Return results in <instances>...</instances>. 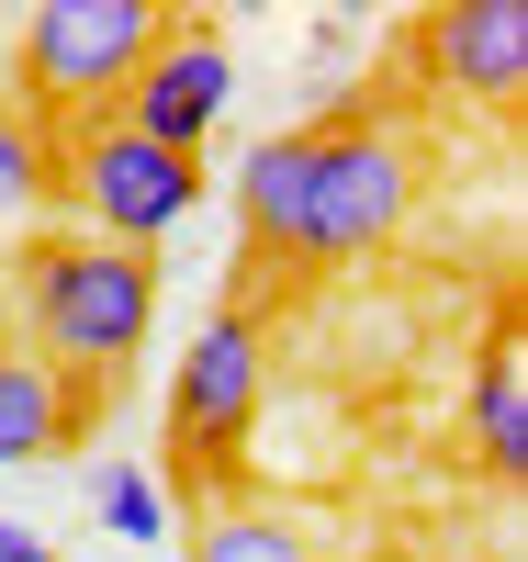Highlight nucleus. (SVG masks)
<instances>
[{
	"label": "nucleus",
	"instance_id": "obj_7",
	"mask_svg": "<svg viewBox=\"0 0 528 562\" xmlns=\"http://www.w3.org/2000/svg\"><path fill=\"white\" fill-rule=\"evenodd\" d=\"M416 57L450 102H517L528 90V0H439L416 23Z\"/></svg>",
	"mask_w": 528,
	"mask_h": 562
},
{
	"label": "nucleus",
	"instance_id": "obj_10",
	"mask_svg": "<svg viewBox=\"0 0 528 562\" xmlns=\"http://www.w3.org/2000/svg\"><path fill=\"white\" fill-rule=\"evenodd\" d=\"M472 450H484L495 484L528 473V360H517V338H495L484 371H472Z\"/></svg>",
	"mask_w": 528,
	"mask_h": 562
},
{
	"label": "nucleus",
	"instance_id": "obj_5",
	"mask_svg": "<svg viewBox=\"0 0 528 562\" xmlns=\"http://www.w3.org/2000/svg\"><path fill=\"white\" fill-rule=\"evenodd\" d=\"M57 192L79 203V225L102 248L147 259L158 237H180V225L203 214V158H169V147H147V135H124L102 113V124H79L68 147H57Z\"/></svg>",
	"mask_w": 528,
	"mask_h": 562
},
{
	"label": "nucleus",
	"instance_id": "obj_9",
	"mask_svg": "<svg viewBox=\"0 0 528 562\" xmlns=\"http://www.w3.org/2000/svg\"><path fill=\"white\" fill-rule=\"evenodd\" d=\"M191 562H326V540L293 518V506L214 495V506H203V540H191Z\"/></svg>",
	"mask_w": 528,
	"mask_h": 562
},
{
	"label": "nucleus",
	"instance_id": "obj_1",
	"mask_svg": "<svg viewBox=\"0 0 528 562\" xmlns=\"http://www.w3.org/2000/svg\"><path fill=\"white\" fill-rule=\"evenodd\" d=\"M416 135L405 124H281L236 158V225H248V270H236V304L259 293L270 270H349L382 259L416 225Z\"/></svg>",
	"mask_w": 528,
	"mask_h": 562
},
{
	"label": "nucleus",
	"instance_id": "obj_3",
	"mask_svg": "<svg viewBox=\"0 0 528 562\" xmlns=\"http://www.w3.org/2000/svg\"><path fill=\"white\" fill-rule=\"evenodd\" d=\"M169 0H34L23 12V102L45 124H102L124 102V79L158 57Z\"/></svg>",
	"mask_w": 528,
	"mask_h": 562
},
{
	"label": "nucleus",
	"instance_id": "obj_14",
	"mask_svg": "<svg viewBox=\"0 0 528 562\" xmlns=\"http://www.w3.org/2000/svg\"><path fill=\"white\" fill-rule=\"evenodd\" d=\"M0 349H12V338H0Z\"/></svg>",
	"mask_w": 528,
	"mask_h": 562
},
{
	"label": "nucleus",
	"instance_id": "obj_6",
	"mask_svg": "<svg viewBox=\"0 0 528 562\" xmlns=\"http://www.w3.org/2000/svg\"><path fill=\"white\" fill-rule=\"evenodd\" d=\"M225 102H236V57H225V34H214L203 12H169L158 57L124 79L113 124L147 135V147H169V158H203V135L225 124Z\"/></svg>",
	"mask_w": 528,
	"mask_h": 562
},
{
	"label": "nucleus",
	"instance_id": "obj_2",
	"mask_svg": "<svg viewBox=\"0 0 528 562\" xmlns=\"http://www.w3.org/2000/svg\"><path fill=\"white\" fill-rule=\"evenodd\" d=\"M147 338H158V259L102 248V237H45L23 259V349L57 360L68 383L113 394Z\"/></svg>",
	"mask_w": 528,
	"mask_h": 562
},
{
	"label": "nucleus",
	"instance_id": "obj_13",
	"mask_svg": "<svg viewBox=\"0 0 528 562\" xmlns=\"http://www.w3.org/2000/svg\"><path fill=\"white\" fill-rule=\"evenodd\" d=\"M0 562H57V540H45L34 518H0Z\"/></svg>",
	"mask_w": 528,
	"mask_h": 562
},
{
	"label": "nucleus",
	"instance_id": "obj_8",
	"mask_svg": "<svg viewBox=\"0 0 528 562\" xmlns=\"http://www.w3.org/2000/svg\"><path fill=\"white\" fill-rule=\"evenodd\" d=\"M90 416H102V394H90V383H68V371L34 360V349H0V473L79 450Z\"/></svg>",
	"mask_w": 528,
	"mask_h": 562
},
{
	"label": "nucleus",
	"instance_id": "obj_12",
	"mask_svg": "<svg viewBox=\"0 0 528 562\" xmlns=\"http://www.w3.org/2000/svg\"><path fill=\"white\" fill-rule=\"evenodd\" d=\"M45 192H57V147H45L23 113H0V225H23Z\"/></svg>",
	"mask_w": 528,
	"mask_h": 562
},
{
	"label": "nucleus",
	"instance_id": "obj_11",
	"mask_svg": "<svg viewBox=\"0 0 528 562\" xmlns=\"http://www.w3.org/2000/svg\"><path fill=\"white\" fill-rule=\"evenodd\" d=\"M90 518H102L124 551H147V540H169V484L135 450H102V461H90Z\"/></svg>",
	"mask_w": 528,
	"mask_h": 562
},
{
	"label": "nucleus",
	"instance_id": "obj_4",
	"mask_svg": "<svg viewBox=\"0 0 528 562\" xmlns=\"http://www.w3.org/2000/svg\"><path fill=\"white\" fill-rule=\"evenodd\" d=\"M259 405H270V326L248 304H214L169 371V450L191 461V484L236 495V450H248Z\"/></svg>",
	"mask_w": 528,
	"mask_h": 562
}]
</instances>
